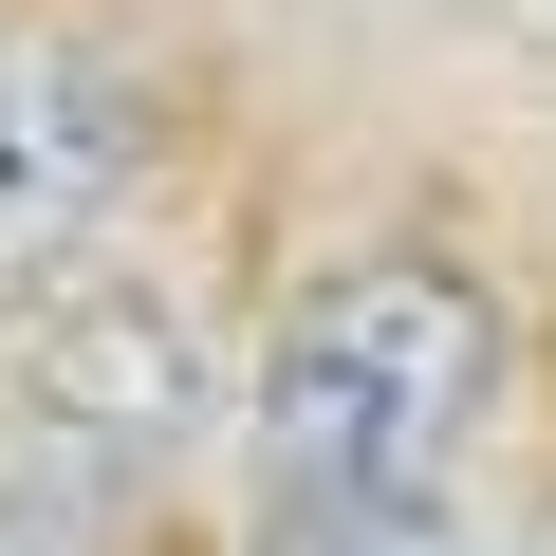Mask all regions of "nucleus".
<instances>
[{
  "mask_svg": "<svg viewBox=\"0 0 556 556\" xmlns=\"http://www.w3.org/2000/svg\"><path fill=\"white\" fill-rule=\"evenodd\" d=\"M482 408H501V298L427 241H371V260H316L278 298V334L241 371V482H260V519L445 501Z\"/></svg>",
  "mask_w": 556,
  "mask_h": 556,
  "instance_id": "nucleus-1",
  "label": "nucleus"
},
{
  "mask_svg": "<svg viewBox=\"0 0 556 556\" xmlns=\"http://www.w3.org/2000/svg\"><path fill=\"white\" fill-rule=\"evenodd\" d=\"M0 353H20V408H38L56 445H112V464L204 445V408H223V334H204L186 278H149V260L38 278V298L0 316Z\"/></svg>",
  "mask_w": 556,
  "mask_h": 556,
  "instance_id": "nucleus-2",
  "label": "nucleus"
},
{
  "mask_svg": "<svg viewBox=\"0 0 556 556\" xmlns=\"http://www.w3.org/2000/svg\"><path fill=\"white\" fill-rule=\"evenodd\" d=\"M130 167H149V112L93 38H38L0 20V316L38 298V278H75L112 223H130Z\"/></svg>",
  "mask_w": 556,
  "mask_h": 556,
  "instance_id": "nucleus-3",
  "label": "nucleus"
},
{
  "mask_svg": "<svg viewBox=\"0 0 556 556\" xmlns=\"http://www.w3.org/2000/svg\"><path fill=\"white\" fill-rule=\"evenodd\" d=\"M260 556H464L445 501H334V519H260Z\"/></svg>",
  "mask_w": 556,
  "mask_h": 556,
  "instance_id": "nucleus-4",
  "label": "nucleus"
},
{
  "mask_svg": "<svg viewBox=\"0 0 556 556\" xmlns=\"http://www.w3.org/2000/svg\"><path fill=\"white\" fill-rule=\"evenodd\" d=\"M538 556H556V538H538Z\"/></svg>",
  "mask_w": 556,
  "mask_h": 556,
  "instance_id": "nucleus-5",
  "label": "nucleus"
}]
</instances>
